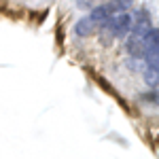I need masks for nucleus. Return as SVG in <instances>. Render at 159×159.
Here are the masks:
<instances>
[{
	"label": "nucleus",
	"mask_w": 159,
	"mask_h": 159,
	"mask_svg": "<svg viewBox=\"0 0 159 159\" xmlns=\"http://www.w3.org/2000/svg\"><path fill=\"white\" fill-rule=\"evenodd\" d=\"M96 28H98V24H96L91 17H83L79 24L74 25V34H76V36H89V34L96 32Z\"/></svg>",
	"instance_id": "obj_1"
}]
</instances>
